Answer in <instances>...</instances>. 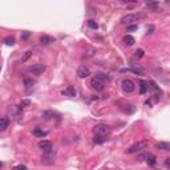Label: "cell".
Returning a JSON list of instances; mask_svg holds the SVG:
<instances>
[{"label":"cell","instance_id":"cell-18","mask_svg":"<svg viewBox=\"0 0 170 170\" xmlns=\"http://www.w3.org/2000/svg\"><path fill=\"white\" fill-rule=\"evenodd\" d=\"M148 84H146L145 83V81H141V83H140V93H141V95H145V93H146V90H148Z\"/></svg>","mask_w":170,"mask_h":170},{"label":"cell","instance_id":"cell-24","mask_svg":"<svg viewBox=\"0 0 170 170\" xmlns=\"http://www.w3.org/2000/svg\"><path fill=\"white\" fill-rule=\"evenodd\" d=\"M88 25H89L90 28H93V29H97L98 28V24L95 20H88Z\"/></svg>","mask_w":170,"mask_h":170},{"label":"cell","instance_id":"cell-33","mask_svg":"<svg viewBox=\"0 0 170 170\" xmlns=\"http://www.w3.org/2000/svg\"><path fill=\"white\" fill-rule=\"evenodd\" d=\"M0 69H1V68H0Z\"/></svg>","mask_w":170,"mask_h":170},{"label":"cell","instance_id":"cell-29","mask_svg":"<svg viewBox=\"0 0 170 170\" xmlns=\"http://www.w3.org/2000/svg\"><path fill=\"white\" fill-rule=\"evenodd\" d=\"M165 166H166V168H170V158H166V161H165Z\"/></svg>","mask_w":170,"mask_h":170},{"label":"cell","instance_id":"cell-15","mask_svg":"<svg viewBox=\"0 0 170 170\" xmlns=\"http://www.w3.org/2000/svg\"><path fill=\"white\" fill-rule=\"evenodd\" d=\"M106 136H101V134H97L95 138H93V141H95V144H103L106 141Z\"/></svg>","mask_w":170,"mask_h":170},{"label":"cell","instance_id":"cell-10","mask_svg":"<svg viewBox=\"0 0 170 170\" xmlns=\"http://www.w3.org/2000/svg\"><path fill=\"white\" fill-rule=\"evenodd\" d=\"M63 96H69V97H75L76 95H77V92H76V89L73 86H68L65 90H63Z\"/></svg>","mask_w":170,"mask_h":170},{"label":"cell","instance_id":"cell-5","mask_svg":"<svg viewBox=\"0 0 170 170\" xmlns=\"http://www.w3.org/2000/svg\"><path fill=\"white\" fill-rule=\"evenodd\" d=\"M55 157H56V152H53V149L45 150L42 157H41V161L44 163H53L55 162Z\"/></svg>","mask_w":170,"mask_h":170},{"label":"cell","instance_id":"cell-1","mask_svg":"<svg viewBox=\"0 0 170 170\" xmlns=\"http://www.w3.org/2000/svg\"><path fill=\"white\" fill-rule=\"evenodd\" d=\"M148 145H149L148 141H140V142H136V144H133L132 146H129V148L125 150V153H126V154L138 153V152H141V150H144V149L148 148Z\"/></svg>","mask_w":170,"mask_h":170},{"label":"cell","instance_id":"cell-7","mask_svg":"<svg viewBox=\"0 0 170 170\" xmlns=\"http://www.w3.org/2000/svg\"><path fill=\"white\" fill-rule=\"evenodd\" d=\"M45 70V65L42 64H37V65H33L32 68H29V72L32 75H36V76H40L42 75V72Z\"/></svg>","mask_w":170,"mask_h":170},{"label":"cell","instance_id":"cell-23","mask_svg":"<svg viewBox=\"0 0 170 170\" xmlns=\"http://www.w3.org/2000/svg\"><path fill=\"white\" fill-rule=\"evenodd\" d=\"M148 155H149V153H141V154H138L137 160L140 161V162H142V161H145L146 158H148Z\"/></svg>","mask_w":170,"mask_h":170},{"label":"cell","instance_id":"cell-32","mask_svg":"<svg viewBox=\"0 0 170 170\" xmlns=\"http://www.w3.org/2000/svg\"><path fill=\"white\" fill-rule=\"evenodd\" d=\"M1 166H3V163H1V162H0V168H1Z\"/></svg>","mask_w":170,"mask_h":170},{"label":"cell","instance_id":"cell-11","mask_svg":"<svg viewBox=\"0 0 170 170\" xmlns=\"http://www.w3.org/2000/svg\"><path fill=\"white\" fill-rule=\"evenodd\" d=\"M53 41H55V39L51 37V36H48V35H42L40 37V42L42 45H48V44H51V42H53Z\"/></svg>","mask_w":170,"mask_h":170},{"label":"cell","instance_id":"cell-3","mask_svg":"<svg viewBox=\"0 0 170 170\" xmlns=\"http://www.w3.org/2000/svg\"><path fill=\"white\" fill-rule=\"evenodd\" d=\"M90 85L96 90H104L105 89V80L101 76H96V77H93L90 80Z\"/></svg>","mask_w":170,"mask_h":170},{"label":"cell","instance_id":"cell-20","mask_svg":"<svg viewBox=\"0 0 170 170\" xmlns=\"http://www.w3.org/2000/svg\"><path fill=\"white\" fill-rule=\"evenodd\" d=\"M48 133L47 132H44V130H40V129H35L33 130V136H36V137H45Z\"/></svg>","mask_w":170,"mask_h":170},{"label":"cell","instance_id":"cell-2","mask_svg":"<svg viewBox=\"0 0 170 170\" xmlns=\"http://www.w3.org/2000/svg\"><path fill=\"white\" fill-rule=\"evenodd\" d=\"M144 18H145L144 13H129V15L124 16V18L121 19V23H124V24H132V23L142 20Z\"/></svg>","mask_w":170,"mask_h":170},{"label":"cell","instance_id":"cell-21","mask_svg":"<svg viewBox=\"0 0 170 170\" xmlns=\"http://www.w3.org/2000/svg\"><path fill=\"white\" fill-rule=\"evenodd\" d=\"M4 42L7 45H13V44H15V39H13L12 36H7V37L4 39Z\"/></svg>","mask_w":170,"mask_h":170},{"label":"cell","instance_id":"cell-16","mask_svg":"<svg viewBox=\"0 0 170 170\" xmlns=\"http://www.w3.org/2000/svg\"><path fill=\"white\" fill-rule=\"evenodd\" d=\"M155 148H157L158 150H170V145L168 142H160V144H157L155 145Z\"/></svg>","mask_w":170,"mask_h":170},{"label":"cell","instance_id":"cell-17","mask_svg":"<svg viewBox=\"0 0 170 170\" xmlns=\"http://www.w3.org/2000/svg\"><path fill=\"white\" fill-rule=\"evenodd\" d=\"M8 128V120L7 118H0V132L5 130Z\"/></svg>","mask_w":170,"mask_h":170},{"label":"cell","instance_id":"cell-25","mask_svg":"<svg viewBox=\"0 0 170 170\" xmlns=\"http://www.w3.org/2000/svg\"><path fill=\"white\" fill-rule=\"evenodd\" d=\"M31 105V101L29 100H21L20 105H19V108H25V106H29Z\"/></svg>","mask_w":170,"mask_h":170},{"label":"cell","instance_id":"cell-4","mask_svg":"<svg viewBox=\"0 0 170 170\" xmlns=\"http://www.w3.org/2000/svg\"><path fill=\"white\" fill-rule=\"evenodd\" d=\"M110 126H108L106 124H98V125H96L93 128V132L96 133V134H101V136H108L110 133Z\"/></svg>","mask_w":170,"mask_h":170},{"label":"cell","instance_id":"cell-31","mask_svg":"<svg viewBox=\"0 0 170 170\" xmlns=\"http://www.w3.org/2000/svg\"><path fill=\"white\" fill-rule=\"evenodd\" d=\"M122 1H125V3H136V1H138V0H122Z\"/></svg>","mask_w":170,"mask_h":170},{"label":"cell","instance_id":"cell-13","mask_svg":"<svg viewBox=\"0 0 170 170\" xmlns=\"http://www.w3.org/2000/svg\"><path fill=\"white\" fill-rule=\"evenodd\" d=\"M122 41L125 42L126 45H133L136 42V40H134V37H133V36H130V35H126V36H124V39H122Z\"/></svg>","mask_w":170,"mask_h":170},{"label":"cell","instance_id":"cell-28","mask_svg":"<svg viewBox=\"0 0 170 170\" xmlns=\"http://www.w3.org/2000/svg\"><path fill=\"white\" fill-rule=\"evenodd\" d=\"M29 35H31L29 32H25L24 35H23V37H21V39H23V40H27V39H28V36H29Z\"/></svg>","mask_w":170,"mask_h":170},{"label":"cell","instance_id":"cell-9","mask_svg":"<svg viewBox=\"0 0 170 170\" xmlns=\"http://www.w3.org/2000/svg\"><path fill=\"white\" fill-rule=\"evenodd\" d=\"M39 148H40L41 150H51L52 149V142L51 141H45V140H42V141H40L39 142Z\"/></svg>","mask_w":170,"mask_h":170},{"label":"cell","instance_id":"cell-6","mask_svg":"<svg viewBox=\"0 0 170 170\" xmlns=\"http://www.w3.org/2000/svg\"><path fill=\"white\" fill-rule=\"evenodd\" d=\"M121 86H122L124 92L132 93L133 90H134L136 85H134V83H133L132 80H129V78H125V80H122V83H121Z\"/></svg>","mask_w":170,"mask_h":170},{"label":"cell","instance_id":"cell-26","mask_svg":"<svg viewBox=\"0 0 170 170\" xmlns=\"http://www.w3.org/2000/svg\"><path fill=\"white\" fill-rule=\"evenodd\" d=\"M142 56H144V49H137L136 51V55H134L136 59H141Z\"/></svg>","mask_w":170,"mask_h":170},{"label":"cell","instance_id":"cell-8","mask_svg":"<svg viewBox=\"0 0 170 170\" xmlns=\"http://www.w3.org/2000/svg\"><path fill=\"white\" fill-rule=\"evenodd\" d=\"M89 75H90L89 68H86L85 65H81V67H78V69H77V76H78L80 78H86Z\"/></svg>","mask_w":170,"mask_h":170},{"label":"cell","instance_id":"cell-22","mask_svg":"<svg viewBox=\"0 0 170 170\" xmlns=\"http://www.w3.org/2000/svg\"><path fill=\"white\" fill-rule=\"evenodd\" d=\"M31 56H32V52H31V51H28V52H25L24 55H23V57H21V63H25V61H27L28 59L31 57Z\"/></svg>","mask_w":170,"mask_h":170},{"label":"cell","instance_id":"cell-30","mask_svg":"<svg viewBox=\"0 0 170 170\" xmlns=\"http://www.w3.org/2000/svg\"><path fill=\"white\" fill-rule=\"evenodd\" d=\"M15 169H27V166H24V165H18V166H15Z\"/></svg>","mask_w":170,"mask_h":170},{"label":"cell","instance_id":"cell-27","mask_svg":"<svg viewBox=\"0 0 170 170\" xmlns=\"http://www.w3.org/2000/svg\"><path fill=\"white\" fill-rule=\"evenodd\" d=\"M137 29V25H129L128 27V32H133V31Z\"/></svg>","mask_w":170,"mask_h":170},{"label":"cell","instance_id":"cell-19","mask_svg":"<svg viewBox=\"0 0 170 170\" xmlns=\"http://www.w3.org/2000/svg\"><path fill=\"white\" fill-rule=\"evenodd\" d=\"M146 5H148L150 10H157L158 3L155 1V0H148V1H146Z\"/></svg>","mask_w":170,"mask_h":170},{"label":"cell","instance_id":"cell-12","mask_svg":"<svg viewBox=\"0 0 170 170\" xmlns=\"http://www.w3.org/2000/svg\"><path fill=\"white\" fill-rule=\"evenodd\" d=\"M23 84H24V88H25V89H31V88L35 85V80H32V78L27 77V78H24Z\"/></svg>","mask_w":170,"mask_h":170},{"label":"cell","instance_id":"cell-14","mask_svg":"<svg viewBox=\"0 0 170 170\" xmlns=\"http://www.w3.org/2000/svg\"><path fill=\"white\" fill-rule=\"evenodd\" d=\"M146 162H148V165L149 166H155V163H157V158L154 157V155H152V154H149L148 155V158H146Z\"/></svg>","mask_w":170,"mask_h":170}]
</instances>
